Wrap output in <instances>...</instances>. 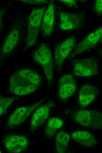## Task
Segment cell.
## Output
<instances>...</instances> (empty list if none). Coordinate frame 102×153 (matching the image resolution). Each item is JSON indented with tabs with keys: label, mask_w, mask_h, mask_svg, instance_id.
<instances>
[{
	"label": "cell",
	"mask_w": 102,
	"mask_h": 153,
	"mask_svg": "<svg viewBox=\"0 0 102 153\" xmlns=\"http://www.w3.org/2000/svg\"><path fill=\"white\" fill-rule=\"evenodd\" d=\"M42 82L40 75L30 69H23L17 71L10 79L9 90L17 96L30 94L36 91Z\"/></svg>",
	"instance_id": "1"
},
{
	"label": "cell",
	"mask_w": 102,
	"mask_h": 153,
	"mask_svg": "<svg viewBox=\"0 0 102 153\" xmlns=\"http://www.w3.org/2000/svg\"><path fill=\"white\" fill-rule=\"evenodd\" d=\"M33 58L42 66L47 81L49 84L51 85L53 77V64L52 54L50 49L45 44H40L35 51Z\"/></svg>",
	"instance_id": "2"
},
{
	"label": "cell",
	"mask_w": 102,
	"mask_h": 153,
	"mask_svg": "<svg viewBox=\"0 0 102 153\" xmlns=\"http://www.w3.org/2000/svg\"><path fill=\"white\" fill-rule=\"evenodd\" d=\"M44 11V8L34 9L32 11L28 22L25 49L36 43Z\"/></svg>",
	"instance_id": "3"
},
{
	"label": "cell",
	"mask_w": 102,
	"mask_h": 153,
	"mask_svg": "<svg viewBox=\"0 0 102 153\" xmlns=\"http://www.w3.org/2000/svg\"><path fill=\"white\" fill-rule=\"evenodd\" d=\"M76 122L81 126L94 130H100L102 127V114L98 111L80 109L74 114Z\"/></svg>",
	"instance_id": "4"
},
{
	"label": "cell",
	"mask_w": 102,
	"mask_h": 153,
	"mask_svg": "<svg viewBox=\"0 0 102 153\" xmlns=\"http://www.w3.org/2000/svg\"><path fill=\"white\" fill-rule=\"evenodd\" d=\"M99 71L98 61L94 58L81 59L77 60L74 63L73 72L77 76H92L98 74Z\"/></svg>",
	"instance_id": "5"
},
{
	"label": "cell",
	"mask_w": 102,
	"mask_h": 153,
	"mask_svg": "<svg viewBox=\"0 0 102 153\" xmlns=\"http://www.w3.org/2000/svg\"><path fill=\"white\" fill-rule=\"evenodd\" d=\"M44 100H41L31 105L17 108L8 118L6 127L15 128L22 124Z\"/></svg>",
	"instance_id": "6"
},
{
	"label": "cell",
	"mask_w": 102,
	"mask_h": 153,
	"mask_svg": "<svg viewBox=\"0 0 102 153\" xmlns=\"http://www.w3.org/2000/svg\"><path fill=\"white\" fill-rule=\"evenodd\" d=\"M2 142L6 149L11 153H19L25 150L29 144L27 137L23 135L10 134L4 137Z\"/></svg>",
	"instance_id": "7"
},
{
	"label": "cell",
	"mask_w": 102,
	"mask_h": 153,
	"mask_svg": "<svg viewBox=\"0 0 102 153\" xmlns=\"http://www.w3.org/2000/svg\"><path fill=\"white\" fill-rule=\"evenodd\" d=\"M76 43V39L72 37L56 46L54 52V61L58 70L61 69L64 62L74 47Z\"/></svg>",
	"instance_id": "8"
},
{
	"label": "cell",
	"mask_w": 102,
	"mask_h": 153,
	"mask_svg": "<svg viewBox=\"0 0 102 153\" xmlns=\"http://www.w3.org/2000/svg\"><path fill=\"white\" fill-rule=\"evenodd\" d=\"M59 28L64 31H71L84 24L85 17L81 13H59Z\"/></svg>",
	"instance_id": "9"
},
{
	"label": "cell",
	"mask_w": 102,
	"mask_h": 153,
	"mask_svg": "<svg viewBox=\"0 0 102 153\" xmlns=\"http://www.w3.org/2000/svg\"><path fill=\"white\" fill-rule=\"evenodd\" d=\"M102 36V27L101 26L88 34L77 44L71 57L80 54L93 47L97 44Z\"/></svg>",
	"instance_id": "10"
},
{
	"label": "cell",
	"mask_w": 102,
	"mask_h": 153,
	"mask_svg": "<svg viewBox=\"0 0 102 153\" xmlns=\"http://www.w3.org/2000/svg\"><path fill=\"white\" fill-rule=\"evenodd\" d=\"M76 89V84L73 76L70 74H64L59 81L58 96L62 100H67L74 94Z\"/></svg>",
	"instance_id": "11"
},
{
	"label": "cell",
	"mask_w": 102,
	"mask_h": 153,
	"mask_svg": "<svg viewBox=\"0 0 102 153\" xmlns=\"http://www.w3.org/2000/svg\"><path fill=\"white\" fill-rule=\"evenodd\" d=\"M52 105L50 102L36 108L30 121L31 130L34 131L44 124L49 117Z\"/></svg>",
	"instance_id": "12"
},
{
	"label": "cell",
	"mask_w": 102,
	"mask_h": 153,
	"mask_svg": "<svg viewBox=\"0 0 102 153\" xmlns=\"http://www.w3.org/2000/svg\"><path fill=\"white\" fill-rule=\"evenodd\" d=\"M20 33L16 28L12 29L5 38L0 50L1 57H3L11 52L16 48L19 41Z\"/></svg>",
	"instance_id": "13"
},
{
	"label": "cell",
	"mask_w": 102,
	"mask_h": 153,
	"mask_svg": "<svg viewBox=\"0 0 102 153\" xmlns=\"http://www.w3.org/2000/svg\"><path fill=\"white\" fill-rule=\"evenodd\" d=\"M55 18L54 3L51 2L44 12L42 21L41 30L43 35L49 36L53 30Z\"/></svg>",
	"instance_id": "14"
},
{
	"label": "cell",
	"mask_w": 102,
	"mask_h": 153,
	"mask_svg": "<svg viewBox=\"0 0 102 153\" xmlns=\"http://www.w3.org/2000/svg\"><path fill=\"white\" fill-rule=\"evenodd\" d=\"M97 93V88L94 85H83L78 93V101L80 105L84 107L89 105L95 100Z\"/></svg>",
	"instance_id": "15"
},
{
	"label": "cell",
	"mask_w": 102,
	"mask_h": 153,
	"mask_svg": "<svg viewBox=\"0 0 102 153\" xmlns=\"http://www.w3.org/2000/svg\"><path fill=\"white\" fill-rule=\"evenodd\" d=\"M71 136L75 142L85 147H92L94 146L97 143L95 137L87 131H75L72 132Z\"/></svg>",
	"instance_id": "16"
},
{
	"label": "cell",
	"mask_w": 102,
	"mask_h": 153,
	"mask_svg": "<svg viewBox=\"0 0 102 153\" xmlns=\"http://www.w3.org/2000/svg\"><path fill=\"white\" fill-rule=\"evenodd\" d=\"M63 124V121L58 117H54L50 118L45 126V136L48 138L52 137L62 127Z\"/></svg>",
	"instance_id": "17"
},
{
	"label": "cell",
	"mask_w": 102,
	"mask_h": 153,
	"mask_svg": "<svg viewBox=\"0 0 102 153\" xmlns=\"http://www.w3.org/2000/svg\"><path fill=\"white\" fill-rule=\"evenodd\" d=\"M69 139V135L63 130L60 131L57 134L55 138V145L57 153H64L67 152Z\"/></svg>",
	"instance_id": "18"
},
{
	"label": "cell",
	"mask_w": 102,
	"mask_h": 153,
	"mask_svg": "<svg viewBox=\"0 0 102 153\" xmlns=\"http://www.w3.org/2000/svg\"><path fill=\"white\" fill-rule=\"evenodd\" d=\"M14 97H0V117L6 111L16 100Z\"/></svg>",
	"instance_id": "19"
},
{
	"label": "cell",
	"mask_w": 102,
	"mask_h": 153,
	"mask_svg": "<svg viewBox=\"0 0 102 153\" xmlns=\"http://www.w3.org/2000/svg\"><path fill=\"white\" fill-rule=\"evenodd\" d=\"M93 9L95 12L98 15H102V0H97L94 2L93 5Z\"/></svg>",
	"instance_id": "20"
},
{
	"label": "cell",
	"mask_w": 102,
	"mask_h": 153,
	"mask_svg": "<svg viewBox=\"0 0 102 153\" xmlns=\"http://www.w3.org/2000/svg\"><path fill=\"white\" fill-rule=\"evenodd\" d=\"M20 1L26 4L34 5L45 4L48 2L47 1L45 0H23Z\"/></svg>",
	"instance_id": "21"
},
{
	"label": "cell",
	"mask_w": 102,
	"mask_h": 153,
	"mask_svg": "<svg viewBox=\"0 0 102 153\" xmlns=\"http://www.w3.org/2000/svg\"><path fill=\"white\" fill-rule=\"evenodd\" d=\"M60 1L70 7H74L77 6V1L76 0H61Z\"/></svg>",
	"instance_id": "22"
},
{
	"label": "cell",
	"mask_w": 102,
	"mask_h": 153,
	"mask_svg": "<svg viewBox=\"0 0 102 153\" xmlns=\"http://www.w3.org/2000/svg\"><path fill=\"white\" fill-rule=\"evenodd\" d=\"M7 8V7H3L0 8V31L3 25V16Z\"/></svg>",
	"instance_id": "23"
},
{
	"label": "cell",
	"mask_w": 102,
	"mask_h": 153,
	"mask_svg": "<svg viewBox=\"0 0 102 153\" xmlns=\"http://www.w3.org/2000/svg\"><path fill=\"white\" fill-rule=\"evenodd\" d=\"M1 153V150H0V153Z\"/></svg>",
	"instance_id": "24"
}]
</instances>
